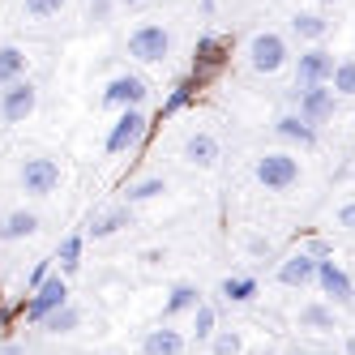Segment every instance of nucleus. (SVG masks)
Masks as SVG:
<instances>
[{
	"label": "nucleus",
	"instance_id": "obj_2",
	"mask_svg": "<svg viewBox=\"0 0 355 355\" xmlns=\"http://www.w3.org/2000/svg\"><path fill=\"white\" fill-rule=\"evenodd\" d=\"M257 180L266 193H287L291 184H300V159L287 150H270L257 159Z\"/></svg>",
	"mask_w": 355,
	"mask_h": 355
},
{
	"label": "nucleus",
	"instance_id": "obj_9",
	"mask_svg": "<svg viewBox=\"0 0 355 355\" xmlns=\"http://www.w3.org/2000/svg\"><path fill=\"white\" fill-rule=\"evenodd\" d=\"M150 129V120L141 107H129V112H120V120L112 124V133H107V155H124L129 146H137Z\"/></svg>",
	"mask_w": 355,
	"mask_h": 355
},
{
	"label": "nucleus",
	"instance_id": "obj_17",
	"mask_svg": "<svg viewBox=\"0 0 355 355\" xmlns=\"http://www.w3.org/2000/svg\"><path fill=\"white\" fill-rule=\"evenodd\" d=\"M39 232V214L35 210H13L5 214V223H0V240H26Z\"/></svg>",
	"mask_w": 355,
	"mask_h": 355
},
{
	"label": "nucleus",
	"instance_id": "obj_1",
	"mask_svg": "<svg viewBox=\"0 0 355 355\" xmlns=\"http://www.w3.org/2000/svg\"><path fill=\"white\" fill-rule=\"evenodd\" d=\"M129 56L141 60V64H163L171 56V31L159 26V21H141L129 35Z\"/></svg>",
	"mask_w": 355,
	"mask_h": 355
},
{
	"label": "nucleus",
	"instance_id": "obj_19",
	"mask_svg": "<svg viewBox=\"0 0 355 355\" xmlns=\"http://www.w3.org/2000/svg\"><path fill=\"white\" fill-rule=\"evenodd\" d=\"M120 227H133V210L129 206H116V210H107L103 218H94L90 223V240H107V236H116Z\"/></svg>",
	"mask_w": 355,
	"mask_h": 355
},
{
	"label": "nucleus",
	"instance_id": "obj_38",
	"mask_svg": "<svg viewBox=\"0 0 355 355\" xmlns=\"http://www.w3.org/2000/svg\"><path fill=\"white\" fill-rule=\"evenodd\" d=\"M321 355H334V351H321Z\"/></svg>",
	"mask_w": 355,
	"mask_h": 355
},
{
	"label": "nucleus",
	"instance_id": "obj_16",
	"mask_svg": "<svg viewBox=\"0 0 355 355\" xmlns=\"http://www.w3.org/2000/svg\"><path fill=\"white\" fill-rule=\"evenodd\" d=\"M197 304H201V291H197L193 283H175V287L167 291V304H163V321L180 317V313H193Z\"/></svg>",
	"mask_w": 355,
	"mask_h": 355
},
{
	"label": "nucleus",
	"instance_id": "obj_34",
	"mask_svg": "<svg viewBox=\"0 0 355 355\" xmlns=\"http://www.w3.org/2000/svg\"><path fill=\"white\" fill-rule=\"evenodd\" d=\"M90 9L94 13H107V0H90Z\"/></svg>",
	"mask_w": 355,
	"mask_h": 355
},
{
	"label": "nucleus",
	"instance_id": "obj_27",
	"mask_svg": "<svg viewBox=\"0 0 355 355\" xmlns=\"http://www.w3.org/2000/svg\"><path fill=\"white\" fill-rule=\"evenodd\" d=\"M214 329H218V313L210 309V304H197V309H193V334H197V343H210Z\"/></svg>",
	"mask_w": 355,
	"mask_h": 355
},
{
	"label": "nucleus",
	"instance_id": "obj_13",
	"mask_svg": "<svg viewBox=\"0 0 355 355\" xmlns=\"http://www.w3.org/2000/svg\"><path fill=\"white\" fill-rule=\"evenodd\" d=\"M313 278H317V257H309V252H291V257L287 261H278V283H283V287H309L313 283Z\"/></svg>",
	"mask_w": 355,
	"mask_h": 355
},
{
	"label": "nucleus",
	"instance_id": "obj_21",
	"mask_svg": "<svg viewBox=\"0 0 355 355\" xmlns=\"http://www.w3.org/2000/svg\"><path fill=\"white\" fill-rule=\"evenodd\" d=\"M300 325H304V329H317V334H329V329H338L334 309H329V304H304V309H300Z\"/></svg>",
	"mask_w": 355,
	"mask_h": 355
},
{
	"label": "nucleus",
	"instance_id": "obj_31",
	"mask_svg": "<svg viewBox=\"0 0 355 355\" xmlns=\"http://www.w3.org/2000/svg\"><path fill=\"white\" fill-rule=\"evenodd\" d=\"M21 9H26L31 17H56L64 9V0H21Z\"/></svg>",
	"mask_w": 355,
	"mask_h": 355
},
{
	"label": "nucleus",
	"instance_id": "obj_28",
	"mask_svg": "<svg viewBox=\"0 0 355 355\" xmlns=\"http://www.w3.org/2000/svg\"><path fill=\"white\" fill-rule=\"evenodd\" d=\"M82 244H86L82 236H64V240H60L56 261H60V270H64V274H73V270L82 266Z\"/></svg>",
	"mask_w": 355,
	"mask_h": 355
},
{
	"label": "nucleus",
	"instance_id": "obj_37",
	"mask_svg": "<svg viewBox=\"0 0 355 355\" xmlns=\"http://www.w3.org/2000/svg\"><path fill=\"white\" fill-rule=\"evenodd\" d=\"M321 5H334V0H321Z\"/></svg>",
	"mask_w": 355,
	"mask_h": 355
},
{
	"label": "nucleus",
	"instance_id": "obj_14",
	"mask_svg": "<svg viewBox=\"0 0 355 355\" xmlns=\"http://www.w3.org/2000/svg\"><path fill=\"white\" fill-rule=\"evenodd\" d=\"M189 343L180 329H171V325H159V329H150V334L141 338V355H180Z\"/></svg>",
	"mask_w": 355,
	"mask_h": 355
},
{
	"label": "nucleus",
	"instance_id": "obj_18",
	"mask_svg": "<svg viewBox=\"0 0 355 355\" xmlns=\"http://www.w3.org/2000/svg\"><path fill=\"white\" fill-rule=\"evenodd\" d=\"M21 78H26V52L13 47V43H5L0 47V86H13Z\"/></svg>",
	"mask_w": 355,
	"mask_h": 355
},
{
	"label": "nucleus",
	"instance_id": "obj_7",
	"mask_svg": "<svg viewBox=\"0 0 355 355\" xmlns=\"http://www.w3.org/2000/svg\"><path fill=\"white\" fill-rule=\"evenodd\" d=\"M21 189H26L31 197H52L60 189V163L43 159V155L26 159V163H21Z\"/></svg>",
	"mask_w": 355,
	"mask_h": 355
},
{
	"label": "nucleus",
	"instance_id": "obj_30",
	"mask_svg": "<svg viewBox=\"0 0 355 355\" xmlns=\"http://www.w3.org/2000/svg\"><path fill=\"white\" fill-rule=\"evenodd\" d=\"M329 86H334V94H355V60H338Z\"/></svg>",
	"mask_w": 355,
	"mask_h": 355
},
{
	"label": "nucleus",
	"instance_id": "obj_23",
	"mask_svg": "<svg viewBox=\"0 0 355 355\" xmlns=\"http://www.w3.org/2000/svg\"><path fill=\"white\" fill-rule=\"evenodd\" d=\"M47 334H73V329L82 325V313L73 309V304H64V309H56V313H47L43 321H39Z\"/></svg>",
	"mask_w": 355,
	"mask_h": 355
},
{
	"label": "nucleus",
	"instance_id": "obj_33",
	"mask_svg": "<svg viewBox=\"0 0 355 355\" xmlns=\"http://www.w3.org/2000/svg\"><path fill=\"white\" fill-rule=\"evenodd\" d=\"M0 355H26V347L21 343H0Z\"/></svg>",
	"mask_w": 355,
	"mask_h": 355
},
{
	"label": "nucleus",
	"instance_id": "obj_22",
	"mask_svg": "<svg viewBox=\"0 0 355 355\" xmlns=\"http://www.w3.org/2000/svg\"><path fill=\"white\" fill-rule=\"evenodd\" d=\"M291 31H295L300 39H309V43H321V39L329 35V21H325L321 13H295V17H291Z\"/></svg>",
	"mask_w": 355,
	"mask_h": 355
},
{
	"label": "nucleus",
	"instance_id": "obj_6",
	"mask_svg": "<svg viewBox=\"0 0 355 355\" xmlns=\"http://www.w3.org/2000/svg\"><path fill=\"white\" fill-rule=\"evenodd\" d=\"M35 107H39V90H35V82H13V86H5L0 90V116H5V124H26L31 116H35Z\"/></svg>",
	"mask_w": 355,
	"mask_h": 355
},
{
	"label": "nucleus",
	"instance_id": "obj_5",
	"mask_svg": "<svg viewBox=\"0 0 355 355\" xmlns=\"http://www.w3.org/2000/svg\"><path fill=\"white\" fill-rule=\"evenodd\" d=\"M334 52H325V47H309L300 60H295V90H309V86H329L334 78Z\"/></svg>",
	"mask_w": 355,
	"mask_h": 355
},
{
	"label": "nucleus",
	"instance_id": "obj_4",
	"mask_svg": "<svg viewBox=\"0 0 355 355\" xmlns=\"http://www.w3.org/2000/svg\"><path fill=\"white\" fill-rule=\"evenodd\" d=\"M64 304H69V278L64 274H47V283L31 291V300H26V309H21V313H26V321L39 325L47 313L64 309Z\"/></svg>",
	"mask_w": 355,
	"mask_h": 355
},
{
	"label": "nucleus",
	"instance_id": "obj_10",
	"mask_svg": "<svg viewBox=\"0 0 355 355\" xmlns=\"http://www.w3.org/2000/svg\"><path fill=\"white\" fill-rule=\"evenodd\" d=\"M313 283L321 287V295L329 304H338V309H347V304L355 300V287H351V274L338 266V261H317V278Z\"/></svg>",
	"mask_w": 355,
	"mask_h": 355
},
{
	"label": "nucleus",
	"instance_id": "obj_20",
	"mask_svg": "<svg viewBox=\"0 0 355 355\" xmlns=\"http://www.w3.org/2000/svg\"><path fill=\"white\" fill-rule=\"evenodd\" d=\"M274 129H278V137H287V141H300L304 150H313L317 146V129H309L300 116H278L274 120Z\"/></svg>",
	"mask_w": 355,
	"mask_h": 355
},
{
	"label": "nucleus",
	"instance_id": "obj_26",
	"mask_svg": "<svg viewBox=\"0 0 355 355\" xmlns=\"http://www.w3.org/2000/svg\"><path fill=\"white\" fill-rule=\"evenodd\" d=\"M163 193H167V180H163V175H146V180L129 184V206H137V201H155V197H163Z\"/></svg>",
	"mask_w": 355,
	"mask_h": 355
},
{
	"label": "nucleus",
	"instance_id": "obj_11",
	"mask_svg": "<svg viewBox=\"0 0 355 355\" xmlns=\"http://www.w3.org/2000/svg\"><path fill=\"white\" fill-rule=\"evenodd\" d=\"M329 116H334V90H329V86H309V90H300V120L309 124V129L325 124Z\"/></svg>",
	"mask_w": 355,
	"mask_h": 355
},
{
	"label": "nucleus",
	"instance_id": "obj_12",
	"mask_svg": "<svg viewBox=\"0 0 355 355\" xmlns=\"http://www.w3.org/2000/svg\"><path fill=\"white\" fill-rule=\"evenodd\" d=\"M227 60V39H218V35H206V39H197V47H193V78L206 86V78Z\"/></svg>",
	"mask_w": 355,
	"mask_h": 355
},
{
	"label": "nucleus",
	"instance_id": "obj_35",
	"mask_svg": "<svg viewBox=\"0 0 355 355\" xmlns=\"http://www.w3.org/2000/svg\"><path fill=\"white\" fill-rule=\"evenodd\" d=\"M347 355H355V338H347Z\"/></svg>",
	"mask_w": 355,
	"mask_h": 355
},
{
	"label": "nucleus",
	"instance_id": "obj_25",
	"mask_svg": "<svg viewBox=\"0 0 355 355\" xmlns=\"http://www.w3.org/2000/svg\"><path fill=\"white\" fill-rule=\"evenodd\" d=\"M197 90H201V82L193 78V73H189L184 82H175V86H171V98H167V103H163V116H171V112H180V107H189L193 98H197Z\"/></svg>",
	"mask_w": 355,
	"mask_h": 355
},
{
	"label": "nucleus",
	"instance_id": "obj_24",
	"mask_svg": "<svg viewBox=\"0 0 355 355\" xmlns=\"http://www.w3.org/2000/svg\"><path fill=\"white\" fill-rule=\"evenodd\" d=\"M223 300H232V304H248L252 295H257V278H248V274H232V278H223Z\"/></svg>",
	"mask_w": 355,
	"mask_h": 355
},
{
	"label": "nucleus",
	"instance_id": "obj_29",
	"mask_svg": "<svg viewBox=\"0 0 355 355\" xmlns=\"http://www.w3.org/2000/svg\"><path fill=\"white\" fill-rule=\"evenodd\" d=\"M244 338L236 334V329H214V338H210V351L214 355H240Z\"/></svg>",
	"mask_w": 355,
	"mask_h": 355
},
{
	"label": "nucleus",
	"instance_id": "obj_15",
	"mask_svg": "<svg viewBox=\"0 0 355 355\" xmlns=\"http://www.w3.org/2000/svg\"><path fill=\"white\" fill-rule=\"evenodd\" d=\"M184 163H193V167H214L218 163V141H214V133H193L184 141Z\"/></svg>",
	"mask_w": 355,
	"mask_h": 355
},
{
	"label": "nucleus",
	"instance_id": "obj_8",
	"mask_svg": "<svg viewBox=\"0 0 355 355\" xmlns=\"http://www.w3.org/2000/svg\"><path fill=\"white\" fill-rule=\"evenodd\" d=\"M146 94H150V82L141 78V73H120V78L107 82L103 103H107V107H120V112H129V107H141V103H146Z\"/></svg>",
	"mask_w": 355,
	"mask_h": 355
},
{
	"label": "nucleus",
	"instance_id": "obj_3",
	"mask_svg": "<svg viewBox=\"0 0 355 355\" xmlns=\"http://www.w3.org/2000/svg\"><path fill=\"white\" fill-rule=\"evenodd\" d=\"M287 39L283 35H274V31H261V35H252V43H248V69L252 73H278L287 64Z\"/></svg>",
	"mask_w": 355,
	"mask_h": 355
},
{
	"label": "nucleus",
	"instance_id": "obj_32",
	"mask_svg": "<svg viewBox=\"0 0 355 355\" xmlns=\"http://www.w3.org/2000/svg\"><path fill=\"white\" fill-rule=\"evenodd\" d=\"M338 227H347V232H355V201H347V206L338 210Z\"/></svg>",
	"mask_w": 355,
	"mask_h": 355
},
{
	"label": "nucleus",
	"instance_id": "obj_36",
	"mask_svg": "<svg viewBox=\"0 0 355 355\" xmlns=\"http://www.w3.org/2000/svg\"><path fill=\"white\" fill-rule=\"evenodd\" d=\"M120 5H141V0H120Z\"/></svg>",
	"mask_w": 355,
	"mask_h": 355
}]
</instances>
